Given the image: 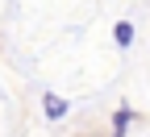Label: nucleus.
<instances>
[{
  "label": "nucleus",
  "mask_w": 150,
  "mask_h": 137,
  "mask_svg": "<svg viewBox=\"0 0 150 137\" xmlns=\"http://www.w3.org/2000/svg\"><path fill=\"white\" fill-rule=\"evenodd\" d=\"M42 112H46V121H63V116L71 112V104L63 100V96H46V100H42Z\"/></svg>",
  "instance_id": "1"
},
{
  "label": "nucleus",
  "mask_w": 150,
  "mask_h": 137,
  "mask_svg": "<svg viewBox=\"0 0 150 137\" xmlns=\"http://www.w3.org/2000/svg\"><path fill=\"white\" fill-rule=\"evenodd\" d=\"M129 125H134V108H117V112H112V133L108 137H125Z\"/></svg>",
  "instance_id": "2"
},
{
  "label": "nucleus",
  "mask_w": 150,
  "mask_h": 137,
  "mask_svg": "<svg viewBox=\"0 0 150 137\" xmlns=\"http://www.w3.org/2000/svg\"><path fill=\"white\" fill-rule=\"evenodd\" d=\"M112 42H117L121 50L134 46V21H117V29H112Z\"/></svg>",
  "instance_id": "3"
}]
</instances>
